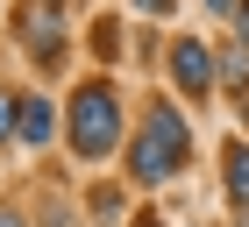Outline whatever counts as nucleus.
<instances>
[{"label": "nucleus", "mask_w": 249, "mask_h": 227, "mask_svg": "<svg viewBox=\"0 0 249 227\" xmlns=\"http://www.w3.org/2000/svg\"><path fill=\"white\" fill-rule=\"evenodd\" d=\"M185 149H192L185 114H178L171 99H150V107H142V135L128 142V178L135 185H164V178L185 170Z\"/></svg>", "instance_id": "f257e3e1"}, {"label": "nucleus", "mask_w": 249, "mask_h": 227, "mask_svg": "<svg viewBox=\"0 0 249 227\" xmlns=\"http://www.w3.org/2000/svg\"><path fill=\"white\" fill-rule=\"evenodd\" d=\"M64 135H71V149L93 163V156H107L121 142V99L107 78H93V85H78L71 93V114H64Z\"/></svg>", "instance_id": "f03ea898"}, {"label": "nucleus", "mask_w": 249, "mask_h": 227, "mask_svg": "<svg viewBox=\"0 0 249 227\" xmlns=\"http://www.w3.org/2000/svg\"><path fill=\"white\" fill-rule=\"evenodd\" d=\"M171 78L185 85V93L207 99V93H213V78H221V57H213L199 36H185V43H171Z\"/></svg>", "instance_id": "7ed1b4c3"}, {"label": "nucleus", "mask_w": 249, "mask_h": 227, "mask_svg": "<svg viewBox=\"0 0 249 227\" xmlns=\"http://www.w3.org/2000/svg\"><path fill=\"white\" fill-rule=\"evenodd\" d=\"M15 29H21V43H36L43 64H64V43H57V0H29V7L15 15Z\"/></svg>", "instance_id": "20e7f679"}, {"label": "nucleus", "mask_w": 249, "mask_h": 227, "mask_svg": "<svg viewBox=\"0 0 249 227\" xmlns=\"http://www.w3.org/2000/svg\"><path fill=\"white\" fill-rule=\"evenodd\" d=\"M221 170H228V199L249 206V142H228L221 149Z\"/></svg>", "instance_id": "39448f33"}, {"label": "nucleus", "mask_w": 249, "mask_h": 227, "mask_svg": "<svg viewBox=\"0 0 249 227\" xmlns=\"http://www.w3.org/2000/svg\"><path fill=\"white\" fill-rule=\"evenodd\" d=\"M21 142H29V149H36V142H50V107H43V99H29V107H21Z\"/></svg>", "instance_id": "423d86ee"}, {"label": "nucleus", "mask_w": 249, "mask_h": 227, "mask_svg": "<svg viewBox=\"0 0 249 227\" xmlns=\"http://www.w3.org/2000/svg\"><path fill=\"white\" fill-rule=\"evenodd\" d=\"M221 78H228V93H242V107H249V57H221Z\"/></svg>", "instance_id": "0eeeda50"}, {"label": "nucleus", "mask_w": 249, "mask_h": 227, "mask_svg": "<svg viewBox=\"0 0 249 227\" xmlns=\"http://www.w3.org/2000/svg\"><path fill=\"white\" fill-rule=\"evenodd\" d=\"M15 135H21V99L0 93V142H15Z\"/></svg>", "instance_id": "6e6552de"}, {"label": "nucleus", "mask_w": 249, "mask_h": 227, "mask_svg": "<svg viewBox=\"0 0 249 227\" xmlns=\"http://www.w3.org/2000/svg\"><path fill=\"white\" fill-rule=\"evenodd\" d=\"M135 7H142V15H171L178 0H135Z\"/></svg>", "instance_id": "1a4fd4ad"}, {"label": "nucleus", "mask_w": 249, "mask_h": 227, "mask_svg": "<svg viewBox=\"0 0 249 227\" xmlns=\"http://www.w3.org/2000/svg\"><path fill=\"white\" fill-rule=\"evenodd\" d=\"M235 36H242V50H249V7H242V15H235Z\"/></svg>", "instance_id": "9d476101"}, {"label": "nucleus", "mask_w": 249, "mask_h": 227, "mask_svg": "<svg viewBox=\"0 0 249 227\" xmlns=\"http://www.w3.org/2000/svg\"><path fill=\"white\" fill-rule=\"evenodd\" d=\"M207 15H235V0H207Z\"/></svg>", "instance_id": "9b49d317"}, {"label": "nucleus", "mask_w": 249, "mask_h": 227, "mask_svg": "<svg viewBox=\"0 0 249 227\" xmlns=\"http://www.w3.org/2000/svg\"><path fill=\"white\" fill-rule=\"evenodd\" d=\"M0 227H29V220H21V213H0Z\"/></svg>", "instance_id": "f8f14e48"}, {"label": "nucleus", "mask_w": 249, "mask_h": 227, "mask_svg": "<svg viewBox=\"0 0 249 227\" xmlns=\"http://www.w3.org/2000/svg\"><path fill=\"white\" fill-rule=\"evenodd\" d=\"M128 227H164V220H157V213H142V220H128Z\"/></svg>", "instance_id": "ddd939ff"}, {"label": "nucleus", "mask_w": 249, "mask_h": 227, "mask_svg": "<svg viewBox=\"0 0 249 227\" xmlns=\"http://www.w3.org/2000/svg\"><path fill=\"white\" fill-rule=\"evenodd\" d=\"M242 227H249V206H242Z\"/></svg>", "instance_id": "4468645a"}]
</instances>
